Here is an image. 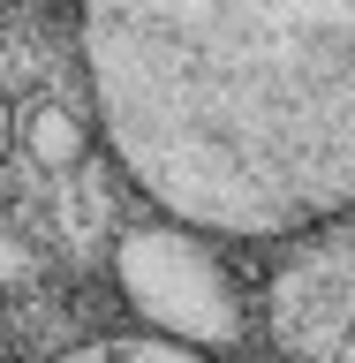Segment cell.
I'll use <instances>...</instances> for the list:
<instances>
[{
    "mask_svg": "<svg viewBox=\"0 0 355 363\" xmlns=\"http://www.w3.org/2000/svg\"><path fill=\"white\" fill-rule=\"evenodd\" d=\"M53 363H212L197 348H174V340H152V333H113V340H84Z\"/></svg>",
    "mask_w": 355,
    "mask_h": 363,
    "instance_id": "277c9868",
    "label": "cell"
},
{
    "mask_svg": "<svg viewBox=\"0 0 355 363\" xmlns=\"http://www.w3.org/2000/svg\"><path fill=\"white\" fill-rule=\"evenodd\" d=\"M16 272H30V257H23V250H16V235L0 227V280H16Z\"/></svg>",
    "mask_w": 355,
    "mask_h": 363,
    "instance_id": "8992f818",
    "label": "cell"
},
{
    "mask_svg": "<svg viewBox=\"0 0 355 363\" xmlns=\"http://www.w3.org/2000/svg\"><path fill=\"white\" fill-rule=\"evenodd\" d=\"M113 280L129 295V311L152 325V340L174 348H235L242 340V295L235 272L181 227H129L113 242Z\"/></svg>",
    "mask_w": 355,
    "mask_h": 363,
    "instance_id": "7a4b0ae2",
    "label": "cell"
},
{
    "mask_svg": "<svg viewBox=\"0 0 355 363\" xmlns=\"http://www.w3.org/2000/svg\"><path fill=\"white\" fill-rule=\"evenodd\" d=\"M84 152H91V136H84V121H76V113H61V106L30 113V159H38V167L68 174V167H76Z\"/></svg>",
    "mask_w": 355,
    "mask_h": 363,
    "instance_id": "5b68a950",
    "label": "cell"
},
{
    "mask_svg": "<svg viewBox=\"0 0 355 363\" xmlns=\"http://www.w3.org/2000/svg\"><path fill=\"white\" fill-rule=\"evenodd\" d=\"M8 144H16V113H8V99H0V167H8Z\"/></svg>",
    "mask_w": 355,
    "mask_h": 363,
    "instance_id": "52a82bcc",
    "label": "cell"
},
{
    "mask_svg": "<svg viewBox=\"0 0 355 363\" xmlns=\"http://www.w3.org/2000/svg\"><path fill=\"white\" fill-rule=\"evenodd\" d=\"M272 340L288 363H355V227H333L272 272Z\"/></svg>",
    "mask_w": 355,
    "mask_h": 363,
    "instance_id": "3957f363",
    "label": "cell"
},
{
    "mask_svg": "<svg viewBox=\"0 0 355 363\" xmlns=\"http://www.w3.org/2000/svg\"><path fill=\"white\" fill-rule=\"evenodd\" d=\"M84 68L121 174L181 227L355 204V0H84Z\"/></svg>",
    "mask_w": 355,
    "mask_h": 363,
    "instance_id": "6da1fadb",
    "label": "cell"
}]
</instances>
